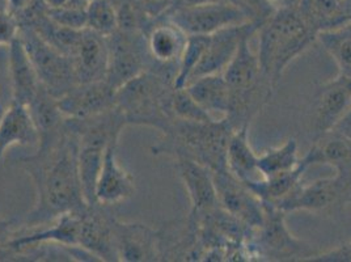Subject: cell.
I'll return each mask as SVG.
<instances>
[{
    "label": "cell",
    "mask_w": 351,
    "mask_h": 262,
    "mask_svg": "<svg viewBox=\"0 0 351 262\" xmlns=\"http://www.w3.org/2000/svg\"><path fill=\"white\" fill-rule=\"evenodd\" d=\"M19 36V23L5 7L0 8V46H10Z\"/></svg>",
    "instance_id": "cell-36"
},
{
    "label": "cell",
    "mask_w": 351,
    "mask_h": 262,
    "mask_svg": "<svg viewBox=\"0 0 351 262\" xmlns=\"http://www.w3.org/2000/svg\"><path fill=\"white\" fill-rule=\"evenodd\" d=\"M308 261L313 262H351V243H345L332 248L326 252H317Z\"/></svg>",
    "instance_id": "cell-37"
},
{
    "label": "cell",
    "mask_w": 351,
    "mask_h": 262,
    "mask_svg": "<svg viewBox=\"0 0 351 262\" xmlns=\"http://www.w3.org/2000/svg\"><path fill=\"white\" fill-rule=\"evenodd\" d=\"M207 43H208V36H202V34L188 36L184 53L178 62L175 88L186 87L195 67L198 66V63L201 62V59L205 54Z\"/></svg>",
    "instance_id": "cell-31"
},
{
    "label": "cell",
    "mask_w": 351,
    "mask_h": 262,
    "mask_svg": "<svg viewBox=\"0 0 351 262\" xmlns=\"http://www.w3.org/2000/svg\"><path fill=\"white\" fill-rule=\"evenodd\" d=\"M45 10H59L73 4H87L83 0H41Z\"/></svg>",
    "instance_id": "cell-42"
},
{
    "label": "cell",
    "mask_w": 351,
    "mask_h": 262,
    "mask_svg": "<svg viewBox=\"0 0 351 262\" xmlns=\"http://www.w3.org/2000/svg\"><path fill=\"white\" fill-rule=\"evenodd\" d=\"M114 237L118 261L155 262L159 257L158 230L143 223L116 220Z\"/></svg>",
    "instance_id": "cell-18"
},
{
    "label": "cell",
    "mask_w": 351,
    "mask_h": 262,
    "mask_svg": "<svg viewBox=\"0 0 351 262\" xmlns=\"http://www.w3.org/2000/svg\"><path fill=\"white\" fill-rule=\"evenodd\" d=\"M0 113H1V104H0Z\"/></svg>",
    "instance_id": "cell-46"
},
{
    "label": "cell",
    "mask_w": 351,
    "mask_h": 262,
    "mask_svg": "<svg viewBox=\"0 0 351 262\" xmlns=\"http://www.w3.org/2000/svg\"><path fill=\"white\" fill-rule=\"evenodd\" d=\"M19 38L49 93L59 99L77 84L70 58L49 44L32 27L19 24Z\"/></svg>",
    "instance_id": "cell-7"
},
{
    "label": "cell",
    "mask_w": 351,
    "mask_h": 262,
    "mask_svg": "<svg viewBox=\"0 0 351 262\" xmlns=\"http://www.w3.org/2000/svg\"><path fill=\"white\" fill-rule=\"evenodd\" d=\"M108 66L105 80L117 91L135 76L152 71L154 64L147 49L145 32L117 29L106 37Z\"/></svg>",
    "instance_id": "cell-8"
},
{
    "label": "cell",
    "mask_w": 351,
    "mask_h": 262,
    "mask_svg": "<svg viewBox=\"0 0 351 262\" xmlns=\"http://www.w3.org/2000/svg\"><path fill=\"white\" fill-rule=\"evenodd\" d=\"M106 204H87L80 210L79 248L97 261H118L114 224L117 217Z\"/></svg>",
    "instance_id": "cell-11"
},
{
    "label": "cell",
    "mask_w": 351,
    "mask_h": 262,
    "mask_svg": "<svg viewBox=\"0 0 351 262\" xmlns=\"http://www.w3.org/2000/svg\"><path fill=\"white\" fill-rule=\"evenodd\" d=\"M79 145L67 123L40 136L33 155L21 160L34 182L37 200L21 223L37 227L87 206L79 176Z\"/></svg>",
    "instance_id": "cell-1"
},
{
    "label": "cell",
    "mask_w": 351,
    "mask_h": 262,
    "mask_svg": "<svg viewBox=\"0 0 351 262\" xmlns=\"http://www.w3.org/2000/svg\"><path fill=\"white\" fill-rule=\"evenodd\" d=\"M271 4L276 7V10L280 8H299L302 4V0H270Z\"/></svg>",
    "instance_id": "cell-43"
},
{
    "label": "cell",
    "mask_w": 351,
    "mask_h": 262,
    "mask_svg": "<svg viewBox=\"0 0 351 262\" xmlns=\"http://www.w3.org/2000/svg\"><path fill=\"white\" fill-rule=\"evenodd\" d=\"M69 58L77 84L103 80L108 66L106 37L84 28Z\"/></svg>",
    "instance_id": "cell-20"
},
{
    "label": "cell",
    "mask_w": 351,
    "mask_h": 262,
    "mask_svg": "<svg viewBox=\"0 0 351 262\" xmlns=\"http://www.w3.org/2000/svg\"><path fill=\"white\" fill-rule=\"evenodd\" d=\"M171 113L173 119L191 122L215 121L205 109L193 99L186 88H175L171 100Z\"/></svg>",
    "instance_id": "cell-33"
},
{
    "label": "cell",
    "mask_w": 351,
    "mask_h": 262,
    "mask_svg": "<svg viewBox=\"0 0 351 262\" xmlns=\"http://www.w3.org/2000/svg\"><path fill=\"white\" fill-rule=\"evenodd\" d=\"M45 12L60 27L77 30L87 28V4H73L59 10H45Z\"/></svg>",
    "instance_id": "cell-34"
},
{
    "label": "cell",
    "mask_w": 351,
    "mask_h": 262,
    "mask_svg": "<svg viewBox=\"0 0 351 262\" xmlns=\"http://www.w3.org/2000/svg\"><path fill=\"white\" fill-rule=\"evenodd\" d=\"M333 130L341 132L342 135H345L346 138H349L351 141V108L343 116L339 118V121L335 125Z\"/></svg>",
    "instance_id": "cell-40"
},
{
    "label": "cell",
    "mask_w": 351,
    "mask_h": 262,
    "mask_svg": "<svg viewBox=\"0 0 351 262\" xmlns=\"http://www.w3.org/2000/svg\"><path fill=\"white\" fill-rule=\"evenodd\" d=\"M227 169L244 184L263 178L258 171V155L249 141V126L232 132L227 148Z\"/></svg>",
    "instance_id": "cell-26"
},
{
    "label": "cell",
    "mask_w": 351,
    "mask_h": 262,
    "mask_svg": "<svg viewBox=\"0 0 351 262\" xmlns=\"http://www.w3.org/2000/svg\"><path fill=\"white\" fill-rule=\"evenodd\" d=\"M83 1H86V3H89V1H93V0H83Z\"/></svg>",
    "instance_id": "cell-45"
},
{
    "label": "cell",
    "mask_w": 351,
    "mask_h": 262,
    "mask_svg": "<svg viewBox=\"0 0 351 262\" xmlns=\"http://www.w3.org/2000/svg\"><path fill=\"white\" fill-rule=\"evenodd\" d=\"M175 163L191 200V215L199 217L219 207L213 172L205 165L189 159H177Z\"/></svg>",
    "instance_id": "cell-21"
},
{
    "label": "cell",
    "mask_w": 351,
    "mask_h": 262,
    "mask_svg": "<svg viewBox=\"0 0 351 262\" xmlns=\"http://www.w3.org/2000/svg\"><path fill=\"white\" fill-rule=\"evenodd\" d=\"M160 261H204L205 248L197 220L186 218L164 223L158 230Z\"/></svg>",
    "instance_id": "cell-14"
},
{
    "label": "cell",
    "mask_w": 351,
    "mask_h": 262,
    "mask_svg": "<svg viewBox=\"0 0 351 262\" xmlns=\"http://www.w3.org/2000/svg\"><path fill=\"white\" fill-rule=\"evenodd\" d=\"M307 169L306 164L300 159L299 165L291 171L263 177L257 181L247 182L245 185L265 204H278L303 182V175Z\"/></svg>",
    "instance_id": "cell-27"
},
{
    "label": "cell",
    "mask_w": 351,
    "mask_h": 262,
    "mask_svg": "<svg viewBox=\"0 0 351 262\" xmlns=\"http://www.w3.org/2000/svg\"><path fill=\"white\" fill-rule=\"evenodd\" d=\"M87 28L104 37H109L117 30V7L114 0H93L88 3Z\"/></svg>",
    "instance_id": "cell-32"
},
{
    "label": "cell",
    "mask_w": 351,
    "mask_h": 262,
    "mask_svg": "<svg viewBox=\"0 0 351 262\" xmlns=\"http://www.w3.org/2000/svg\"><path fill=\"white\" fill-rule=\"evenodd\" d=\"M40 132L28 106L12 102L0 113V164L8 148L14 146H38Z\"/></svg>",
    "instance_id": "cell-23"
},
{
    "label": "cell",
    "mask_w": 351,
    "mask_h": 262,
    "mask_svg": "<svg viewBox=\"0 0 351 262\" xmlns=\"http://www.w3.org/2000/svg\"><path fill=\"white\" fill-rule=\"evenodd\" d=\"M8 47V70L12 86V102L29 106L44 86L41 84L37 71L19 36Z\"/></svg>",
    "instance_id": "cell-24"
},
{
    "label": "cell",
    "mask_w": 351,
    "mask_h": 262,
    "mask_svg": "<svg viewBox=\"0 0 351 262\" xmlns=\"http://www.w3.org/2000/svg\"><path fill=\"white\" fill-rule=\"evenodd\" d=\"M257 33L258 60L274 88L293 60L317 41V32L300 8L277 10Z\"/></svg>",
    "instance_id": "cell-3"
},
{
    "label": "cell",
    "mask_w": 351,
    "mask_h": 262,
    "mask_svg": "<svg viewBox=\"0 0 351 262\" xmlns=\"http://www.w3.org/2000/svg\"><path fill=\"white\" fill-rule=\"evenodd\" d=\"M317 43L336 62L338 75L351 78V23L319 32Z\"/></svg>",
    "instance_id": "cell-29"
},
{
    "label": "cell",
    "mask_w": 351,
    "mask_h": 262,
    "mask_svg": "<svg viewBox=\"0 0 351 262\" xmlns=\"http://www.w3.org/2000/svg\"><path fill=\"white\" fill-rule=\"evenodd\" d=\"M230 1L241 10V12L248 19V21H252L260 27L277 11L270 0H230Z\"/></svg>",
    "instance_id": "cell-35"
},
{
    "label": "cell",
    "mask_w": 351,
    "mask_h": 262,
    "mask_svg": "<svg viewBox=\"0 0 351 262\" xmlns=\"http://www.w3.org/2000/svg\"><path fill=\"white\" fill-rule=\"evenodd\" d=\"M232 128L226 119L191 122L172 119L161 131V139L151 147L156 156L189 159L207 167L211 172L227 171V148Z\"/></svg>",
    "instance_id": "cell-2"
},
{
    "label": "cell",
    "mask_w": 351,
    "mask_h": 262,
    "mask_svg": "<svg viewBox=\"0 0 351 262\" xmlns=\"http://www.w3.org/2000/svg\"><path fill=\"white\" fill-rule=\"evenodd\" d=\"M21 223H16L14 219L0 218V247H8L15 237Z\"/></svg>",
    "instance_id": "cell-38"
},
{
    "label": "cell",
    "mask_w": 351,
    "mask_h": 262,
    "mask_svg": "<svg viewBox=\"0 0 351 262\" xmlns=\"http://www.w3.org/2000/svg\"><path fill=\"white\" fill-rule=\"evenodd\" d=\"M313 139L332 130L351 108V78L338 75L317 89L312 105Z\"/></svg>",
    "instance_id": "cell-16"
},
{
    "label": "cell",
    "mask_w": 351,
    "mask_h": 262,
    "mask_svg": "<svg viewBox=\"0 0 351 262\" xmlns=\"http://www.w3.org/2000/svg\"><path fill=\"white\" fill-rule=\"evenodd\" d=\"M213 177L220 207L250 230L257 228L263 220V201L228 169L213 172Z\"/></svg>",
    "instance_id": "cell-15"
},
{
    "label": "cell",
    "mask_w": 351,
    "mask_h": 262,
    "mask_svg": "<svg viewBox=\"0 0 351 262\" xmlns=\"http://www.w3.org/2000/svg\"><path fill=\"white\" fill-rule=\"evenodd\" d=\"M223 75L230 89V108L224 119L234 131L250 126L276 91L250 47V38L240 45Z\"/></svg>",
    "instance_id": "cell-4"
},
{
    "label": "cell",
    "mask_w": 351,
    "mask_h": 262,
    "mask_svg": "<svg viewBox=\"0 0 351 262\" xmlns=\"http://www.w3.org/2000/svg\"><path fill=\"white\" fill-rule=\"evenodd\" d=\"M302 161L307 168L329 165L337 176L351 180V141L338 131L329 130L313 139V143Z\"/></svg>",
    "instance_id": "cell-22"
},
{
    "label": "cell",
    "mask_w": 351,
    "mask_h": 262,
    "mask_svg": "<svg viewBox=\"0 0 351 262\" xmlns=\"http://www.w3.org/2000/svg\"><path fill=\"white\" fill-rule=\"evenodd\" d=\"M299 163V143L295 138H289L282 145L258 155V171L263 177H267L291 171Z\"/></svg>",
    "instance_id": "cell-30"
},
{
    "label": "cell",
    "mask_w": 351,
    "mask_h": 262,
    "mask_svg": "<svg viewBox=\"0 0 351 262\" xmlns=\"http://www.w3.org/2000/svg\"><path fill=\"white\" fill-rule=\"evenodd\" d=\"M260 28V25L247 21L244 24L228 27L210 34L205 54L195 67L189 82L210 73H224L227 66L234 58L240 45L257 34Z\"/></svg>",
    "instance_id": "cell-13"
},
{
    "label": "cell",
    "mask_w": 351,
    "mask_h": 262,
    "mask_svg": "<svg viewBox=\"0 0 351 262\" xmlns=\"http://www.w3.org/2000/svg\"><path fill=\"white\" fill-rule=\"evenodd\" d=\"M34 0H4V7L12 15H20L32 7Z\"/></svg>",
    "instance_id": "cell-39"
},
{
    "label": "cell",
    "mask_w": 351,
    "mask_h": 262,
    "mask_svg": "<svg viewBox=\"0 0 351 262\" xmlns=\"http://www.w3.org/2000/svg\"><path fill=\"white\" fill-rule=\"evenodd\" d=\"M346 204H351V191L350 194H349V197H348V202Z\"/></svg>",
    "instance_id": "cell-44"
},
{
    "label": "cell",
    "mask_w": 351,
    "mask_h": 262,
    "mask_svg": "<svg viewBox=\"0 0 351 262\" xmlns=\"http://www.w3.org/2000/svg\"><path fill=\"white\" fill-rule=\"evenodd\" d=\"M218 1H224V0H171L169 10L167 11L171 12L176 8H182V7H191V5H202V4H210V3H218ZM165 14V15H167Z\"/></svg>",
    "instance_id": "cell-41"
},
{
    "label": "cell",
    "mask_w": 351,
    "mask_h": 262,
    "mask_svg": "<svg viewBox=\"0 0 351 262\" xmlns=\"http://www.w3.org/2000/svg\"><path fill=\"white\" fill-rule=\"evenodd\" d=\"M299 8L317 33L351 23L346 0H302Z\"/></svg>",
    "instance_id": "cell-28"
},
{
    "label": "cell",
    "mask_w": 351,
    "mask_h": 262,
    "mask_svg": "<svg viewBox=\"0 0 351 262\" xmlns=\"http://www.w3.org/2000/svg\"><path fill=\"white\" fill-rule=\"evenodd\" d=\"M188 92L214 119H224L230 108V89L223 73H210L186 84Z\"/></svg>",
    "instance_id": "cell-25"
},
{
    "label": "cell",
    "mask_w": 351,
    "mask_h": 262,
    "mask_svg": "<svg viewBox=\"0 0 351 262\" xmlns=\"http://www.w3.org/2000/svg\"><path fill=\"white\" fill-rule=\"evenodd\" d=\"M351 191V180L341 176L319 178L311 184L303 182L285 200L274 204L283 213H324L336 204H346Z\"/></svg>",
    "instance_id": "cell-10"
},
{
    "label": "cell",
    "mask_w": 351,
    "mask_h": 262,
    "mask_svg": "<svg viewBox=\"0 0 351 262\" xmlns=\"http://www.w3.org/2000/svg\"><path fill=\"white\" fill-rule=\"evenodd\" d=\"M286 213L263 202V223L254 228L245 244L249 261H308L317 250L298 239L286 223Z\"/></svg>",
    "instance_id": "cell-6"
},
{
    "label": "cell",
    "mask_w": 351,
    "mask_h": 262,
    "mask_svg": "<svg viewBox=\"0 0 351 262\" xmlns=\"http://www.w3.org/2000/svg\"><path fill=\"white\" fill-rule=\"evenodd\" d=\"M175 82L164 75L146 71L116 91V108L128 125L162 131L173 119L171 100Z\"/></svg>",
    "instance_id": "cell-5"
},
{
    "label": "cell",
    "mask_w": 351,
    "mask_h": 262,
    "mask_svg": "<svg viewBox=\"0 0 351 262\" xmlns=\"http://www.w3.org/2000/svg\"><path fill=\"white\" fill-rule=\"evenodd\" d=\"M118 141H112L105 151L103 165L96 184V204L114 206L135 194V178L117 160Z\"/></svg>",
    "instance_id": "cell-19"
},
{
    "label": "cell",
    "mask_w": 351,
    "mask_h": 262,
    "mask_svg": "<svg viewBox=\"0 0 351 262\" xmlns=\"http://www.w3.org/2000/svg\"><path fill=\"white\" fill-rule=\"evenodd\" d=\"M162 17L169 19L188 36H210L218 30L248 21L241 10L230 0L176 8Z\"/></svg>",
    "instance_id": "cell-9"
},
{
    "label": "cell",
    "mask_w": 351,
    "mask_h": 262,
    "mask_svg": "<svg viewBox=\"0 0 351 262\" xmlns=\"http://www.w3.org/2000/svg\"><path fill=\"white\" fill-rule=\"evenodd\" d=\"M57 102L66 118H88L116 108V89L105 79L79 83Z\"/></svg>",
    "instance_id": "cell-17"
},
{
    "label": "cell",
    "mask_w": 351,
    "mask_h": 262,
    "mask_svg": "<svg viewBox=\"0 0 351 262\" xmlns=\"http://www.w3.org/2000/svg\"><path fill=\"white\" fill-rule=\"evenodd\" d=\"M147 49L154 73L175 82L178 62L188 41V34L167 17L154 20L146 30Z\"/></svg>",
    "instance_id": "cell-12"
}]
</instances>
